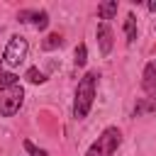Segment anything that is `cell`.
<instances>
[{
	"label": "cell",
	"mask_w": 156,
	"mask_h": 156,
	"mask_svg": "<svg viewBox=\"0 0 156 156\" xmlns=\"http://www.w3.org/2000/svg\"><path fill=\"white\" fill-rule=\"evenodd\" d=\"M20 22H32L37 29H46L49 27V12L46 10H22L17 15Z\"/></svg>",
	"instance_id": "5b68a950"
},
{
	"label": "cell",
	"mask_w": 156,
	"mask_h": 156,
	"mask_svg": "<svg viewBox=\"0 0 156 156\" xmlns=\"http://www.w3.org/2000/svg\"><path fill=\"white\" fill-rule=\"evenodd\" d=\"M98 71H88L76 88V98H73V117L76 119H85L93 102H95V90H98Z\"/></svg>",
	"instance_id": "6da1fadb"
},
{
	"label": "cell",
	"mask_w": 156,
	"mask_h": 156,
	"mask_svg": "<svg viewBox=\"0 0 156 156\" xmlns=\"http://www.w3.org/2000/svg\"><path fill=\"white\" fill-rule=\"evenodd\" d=\"M95 37H98V46H100V54L107 56L112 51V44H115V37H112V29L107 22H100L98 29H95Z\"/></svg>",
	"instance_id": "8992f818"
},
{
	"label": "cell",
	"mask_w": 156,
	"mask_h": 156,
	"mask_svg": "<svg viewBox=\"0 0 156 156\" xmlns=\"http://www.w3.org/2000/svg\"><path fill=\"white\" fill-rule=\"evenodd\" d=\"M124 37H127V44H132L136 39V17L129 12L127 20H124Z\"/></svg>",
	"instance_id": "9c48e42d"
},
{
	"label": "cell",
	"mask_w": 156,
	"mask_h": 156,
	"mask_svg": "<svg viewBox=\"0 0 156 156\" xmlns=\"http://www.w3.org/2000/svg\"><path fill=\"white\" fill-rule=\"evenodd\" d=\"M24 78H27L29 83H34V85H39V83H44V80H46V76H44L39 68H29V71L24 73Z\"/></svg>",
	"instance_id": "7c38bea8"
},
{
	"label": "cell",
	"mask_w": 156,
	"mask_h": 156,
	"mask_svg": "<svg viewBox=\"0 0 156 156\" xmlns=\"http://www.w3.org/2000/svg\"><path fill=\"white\" fill-rule=\"evenodd\" d=\"M0 68H2V58H0Z\"/></svg>",
	"instance_id": "9a60e30c"
},
{
	"label": "cell",
	"mask_w": 156,
	"mask_h": 156,
	"mask_svg": "<svg viewBox=\"0 0 156 156\" xmlns=\"http://www.w3.org/2000/svg\"><path fill=\"white\" fill-rule=\"evenodd\" d=\"M15 83H20L15 73H2V71H0V88H7V85H15Z\"/></svg>",
	"instance_id": "5bb4252c"
},
{
	"label": "cell",
	"mask_w": 156,
	"mask_h": 156,
	"mask_svg": "<svg viewBox=\"0 0 156 156\" xmlns=\"http://www.w3.org/2000/svg\"><path fill=\"white\" fill-rule=\"evenodd\" d=\"M24 102V88L20 83L15 85H7V88H0V117H12L20 112Z\"/></svg>",
	"instance_id": "3957f363"
},
{
	"label": "cell",
	"mask_w": 156,
	"mask_h": 156,
	"mask_svg": "<svg viewBox=\"0 0 156 156\" xmlns=\"http://www.w3.org/2000/svg\"><path fill=\"white\" fill-rule=\"evenodd\" d=\"M119 144H122V132L117 127H105L100 132V136L88 146L85 156H115Z\"/></svg>",
	"instance_id": "7a4b0ae2"
},
{
	"label": "cell",
	"mask_w": 156,
	"mask_h": 156,
	"mask_svg": "<svg viewBox=\"0 0 156 156\" xmlns=\"http://www.w3.org/2000/svg\"><path fill=\"white\" fill-rule=\"evenodd\" d=\"M141 88L146 93H156V58L146 63V68L141 73Z\"/></svg>",
	"instance_id": "52a82bcc"
},
{
	"label": "cell",
	"mask_w": 156,
	"mask_h": 156,
	"mask_svg": "<svg viewBox=\"0 0 156 156\" xmlns=\"http://www.w3.org/2000/svg\"><path fill=\"white\" fill-rule=\"evenodd\" d=\"M24 151H27L29 156H49V154H46L44 149H39V146H34V144H32L29 139H24Z\"/></svg>",
	"instance_id": "4fadbf2b"
},
{
	"label": "cell",
	"mask_w": 156,
	"mask_h": 156,
	"mask_svg": "<svg viewBox=\"0 0 156 156\" xmlns=\"http://www.w3.org/2000/svg\"><path fill=\"white\" fill-rule=\"evenodd\" d=\"M117 10H119L117 0H105V2L98 5V17H100V20H112V17L117 15Z\"/></svg>",
	"instance_id": "ba28073f"
},
{
	"label": "cell",
	"mask_w": 156,
	"mask_h": 156,
	"mask_svg": "<svg viewBox=\"0 0 156 156\" xmlns=\"http://www.w3.org/2000/svg\"><path fill=\"white\" fill-rule=\"evenodd\" d=\"M27 51H29L27 39H24V37H20V34H15V37H10V41H7V46H5L2 61H5V63H10V66H20V63L27 58Z\"/></svg>",
	"instance_id": "277c9868"
},
{
	"label": "cell",
	"mask_w": 156,
	"mask_h": 156,
	"mask_svg": "<svg viewBox=\"0 0 156 156\" xmlns=\"http://www.w3.org/2000/svg\"><path fill=\"white\" fill-rule=\"evenodd\" d=\"M63 44V37L58 34V32H51V34H46V39L41 41V49L44 51H54V49H58Z\"/></svg>",
	"instance_id": "30bf717a"
},
{
	"label": "cell",
	"mask_w": 156,
	"mask_h": 156,
	"mask_svg": "<svg viewBox=\"0 0 156 156\" xmlns=\"http://www.w3.org/2000/svg\"><path fill=\"white\" fill-rule=\"evenodd\" d=\"M85 61H88V46H85V44H78V46H76V58H73V63H76V66H85Z\"/></svg>",
	"instance_id": "8fae6325"
}]
</instances>
